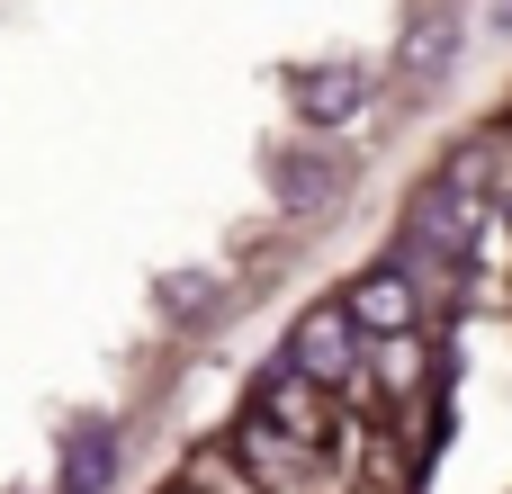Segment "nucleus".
<instances>
[{"instance_id":"nucleus-6","label":"nucleus","mask_w":512,"mask_h":494,"mask_svg":"<svg viewBox=\"0 0 512 494\" xmlns=\"http://www.w3.org/2000/svg\"><path fill=\"white\" fill-rule=\"evenodd\" d=\"M108 477H117V432L108 423H81L63 441V494H99Z\"/></svg>"},{"instance_id":"nucleus-5","label":"nucleus","mask_w":512,"mask_h":494,"mask_svg":"<svg viewBox=\"0 0 512 494\" xmlns=\"http://www.w3.org/2000/svg\"><path fill=\"white\" fill-rule=\"evenodd\" d=\"M261 423H279V432L315 441V432H324V387H315V378H297V369H270V387H261Z\"/></svg>"},{"instance_id":"nucleus-8","label":"nucleus","mask_w":512,"mask_h":494,"mask_svg":"<svg viewBox=\"0 0 512 494\" xmlns=\"http://www.w3.org/2000/svg\"><path fill=\"white\" fill-rule=\"evenodd\" d=\"M279 198L288 207H324L333 198V162H279Z\"/></svg>"},{"instance_id":"nucleus-1","label":"nucleus","mask_w":512,"mask_h":494,"mask_svg":"<svg viewBox=\"0 0 512 494\" xmlns=\"http://www.w3.org/2000/svg\"><path fill=\"white\" fill-rule=\"evenodd\" d=\"M288 369L315 378V387H351V369H360V324H351L342 306L297 315V333H288Z\"/></svg>"},{"instance_id":"nucleus-7","label":"nucleus","mask_w":512,"mask_h":494,"mask_svg":"<svg viewBox=\"0 0 512 494\" xmlns=\"http://www.w3.org/2000/svg\"><path fill=\"white\" fill-rule=\"evenodd\" d=\"M450 45H459V27H450V9H432V18H414V36H405V72H414V81H432V72L450 63Z\"/></svg>"},{"instance_id":"nucleus-3","label":"nucleus","mask_w":512,"mask_h":494,"mask_svg":"<svg viewBox=\"0 0 512 494\" xmlns=\"http://www.w3.org/2000/svg\"><path fill=\"white\" fill-rule=\"evenodd\" d=\"M414 243H441V252H468L477 243V153H468V171H450L414 207Z\"/></svg>"},{"instance_id":"nucleus-2","label":"nucleus","mask_w":512,"mask_h":494,"mask_svg":"<svg viewBox=\"0 0 512 494\" xmlns=\"http://www.w3.org/2000/svg\"><path fill=\"white\" fill-rule=\"evenodd\" d=\"M342 315H351L369 342H396V333H414V324H423V297H414V279H405V270H369V279H351V288H342Z\"/></svg>"},{"instance_id":"nucleus-4","label":"nucleus","mask_w":512,"mask_h":494,"mask_svg":"<svg viewBox=\"0 0 512 494\" xmlns=\"http://www.w3.org/2000/svg\"><path fill=\"white\" fill-rule=\"evenodd\" d=\"M297 108H306V126H351L369 108V63H315L297 81Z\"/></svg>"},{"instance_id":"nucleus-9","label":"nucleus","mask_w":512,"mask_h":494,"mask_svg":"<svg viewBox=\"0 0 512 494\" xmlns=\"http://www.w3.org/2000/svg\"><path fill=\"white\" fill-rule=\"evenodd\" d=\"M162 306H171V315H207V306H216V279H207V270H180V279H162Z\"/></svg>"}]
</instances>
